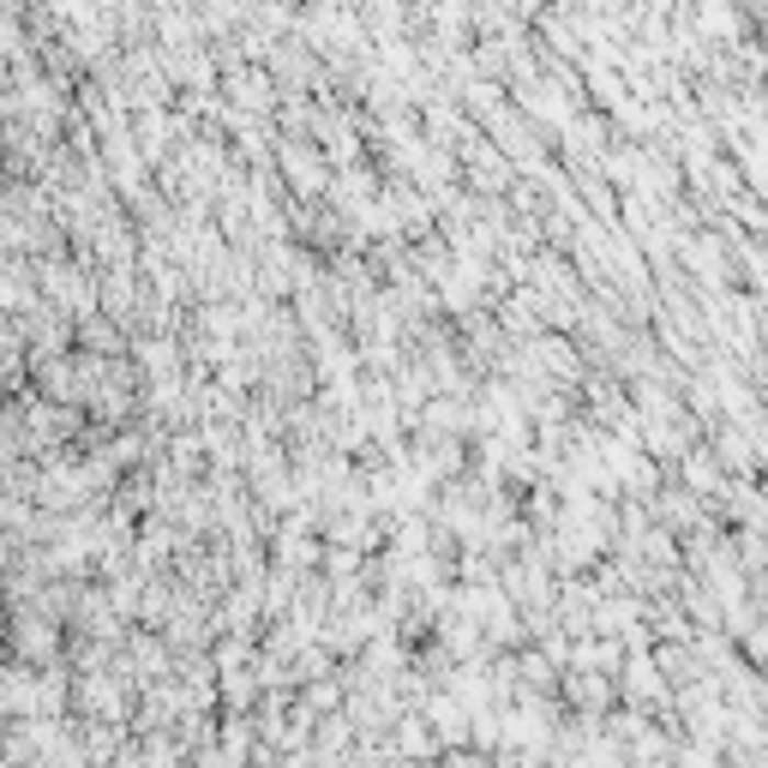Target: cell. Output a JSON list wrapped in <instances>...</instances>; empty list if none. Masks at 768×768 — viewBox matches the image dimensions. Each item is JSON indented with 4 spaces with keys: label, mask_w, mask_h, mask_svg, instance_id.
I'll use <instances>...</instances> for the list:
<instances>
[{
    "label": "cell",
    "mask_w": 768,
    "mask_h": 768,
    "mask_svg": "<svg viewBox=\"0 0 768 768\" xmlns=\"http://www.w3.org/2000/svg\"><path fill=\"white\" fill-rule=\"evenodd\" d=\"M565 697L583 702V709L595 714V709H607V702H612V678H600V673H571V678H565ZM588 714H583V721H588Z\"/></svg>",
    "instance_id": "cell-3"
},
{
    "label": "cell",
    "mask_w": 768,
    "mask_h": 768,
    "mask_svg": "<svg viewBox=\"0 0 768 768\" xmlns=\"http://www.w3.org/2000/svg\"><path fill=\"white\" fill-rule=\"evenodd\" d=\"M685 486H690L697 498H709V493H721V486H726V475L714 468L709 451H690V456H685Z\"/></svg>",
    "instance_id": "cell-4"
},
{
    "label": "cell",
    "mask_w": 768,
    "mask_h": 768,
    "mask_svg": "<svg viewBox=\"0 0 768 768\" xmlns=\"http://www.w3.org/2000/svg\"><path fill=\"white\" fill-rule=\"evenodd\" d=\"M12 643H19L24 660H36V667L48 673V660H55L60 636H55V624H48V619H31V612H19V631H12Z\"/></svg>",
    "instance_id": "cell-1"
},
{
    "label": "cell",
    "mask_w": 768,
    "mask_h": 768,
    "mask_svg": "<svg viewBox=\"0 0 768 768\" xmlns=\"http://www.w3.org/2000/svg\"><path fill=\"white\" fill-rule=\"evenodd\" d=\"M283 174H289V181L301 187V192H318V187H325V162H318L313 150L301 145V138H294V145L283 138Z\"/></svg>",
    "instance_id": "cell-2"
}]
</instances>
